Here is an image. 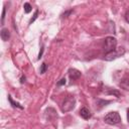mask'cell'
Here are the masks:
<instances>
[{
  "instance_id": "1",
  "label": "cell",
  "mask_w": 129,
  "mask_h": 129,
  "mask_svg": "<svg viewBox=\"0 0 129 129\" xmlns=\"http://www.w3.org/2000/svg\"><path fill=\"white\" fill-rule=\"evenodd\" d=\"M116 45H117V40L115 37L113 36H108L104 39V45H103V48L105 50V52H111V51H114L115 48H116Z\"/></svg>"
},
{
  "instance_id": "2",
  "label": "cell",
  "mask_w": 129,
  "mask_h": 129,
  "mask_svg": "<svg viewBox=\"0 0 129 129\" xmlns=\"http://www.w3.org/2000/svg\"><path fill=\"white\" fill-rule=\"evenodd\" d=\"M104 121L109 125H116L121 122V117L118 112H110L105 116Z\"/></svg>"
},
{
  "instance_id": "3",
  "label": "cell",
  "mask_w": 129,
  "mask_h": 129,
  "mask_svg": "<svg viewBox=\"0 0 129 129\" xmlns=\"http://www.w3.org/2000/svg\"><path fill=\"white\" fill-rule=\"evenodd\" d=\"M76 105V100L74 97H68L67 99H64V101L62 102L61 105V111L62 112H69L71 110H73L75 108Z\"/></svg>"
},
{
  "instance_id": "4",
  "label": "cell",
  "mask_w": 129,
  "mask_h": 129,
  "mask_svg": "<svg viewBox=\"0 0 129 129\" xmlns=\"http://www.w3.org/2000/svg\"><path fill=\"white\" fill-rule=\"evenodd\" d=\"M123 52H121V50L120 51H116V50H114V51H111V52H108V53H106V55H105V59L106 60H113V59H115V58H117L120 54H122Z\"/></svg>"
},
{
  "instance_id": "5",
  "label": "cell",
  "mask_w": 129,
  "mask_h": 129,
  "mask_svg": "<svg viewBox=\"0 0 129 129\" xmlns=\"http://www.w3.org/2000/svg\"><path fill=\"white\" fill-rule=\"evenodd\" d=\"M69 75H70V78L72 80H77V79H79L81 77V72L76 70V69H70Z\"/></svg>"
},
{
  "instance_id": "6",
  "label": "cell",
  "mask_w": 129,
  "mask_h": 129,
  "mask_svg": "<svg viewBox=\"0 0 129 129\" xmlns=\"http://www.w3.org/2000/svg\"><path fill=\"white\" fill-rule=\"evenodd\" d=\"M80 115H81V117H83L84 119H90L91 118V116H92V114H91V112L89 111V109H87V108H82L81 110H80Z\"/></svg>"
},
{
  "instance_id": "7",
  "label": "cell",
  "mask_w": 129,
  "mask_h": 129,
  "mask_svg": "<svg viewBox=\"0 0 129 129\" xmlns=\"http://www.w3.org/2000/svg\"><path fill=\"white\" fill-rule=\"evenodd\" d=\"M0 35H1V38H2V40H4V41H7V40L9 39V37H10V32H9V30H8L7 28H2Z\"/></svg>"
},
{
  "instance_id": "8",
  "label": "cell",
  "mask_w": 129,
  "mask_h": 129,
  "mask_svg": "<svg viewBox=\"0 0 129 129\" xmlns=\"http://www.w3.org/2000/svg\"><path fill=\"white\" fill-rule=\"evenodd\" d=\"M23 8H24V12H25V13H29V12L31 11V9H32V8H31V6H30V4H29V3H27V2H26V3H24Z\"/></svg>"
},
{
  "instance_id": "9",
  "label": "cell",
  "mask_w": 129,
  "mask_h": 129,
  "mask_svg": "<svg viewBox=\"0 0 129 129\" xmlns=\"http://www.w3.org/2000/svg\"><path fill=\"white\" fill-rule=\"evenodd\" d=\"M8 99H9V101H10V103L12 104V106H13V107H17V108L22 109V106H20V104H19V103H15V102H13V100L11 99V97H10V96H8Z\"/></svg>"
},
{
  "instance_id": "10",
  "label": "cell",
  "mask_w": 129,
  "mask_h": 129,
  "mask_svg": "<svg viewBox=\"0 0 129 129\" xmlns=\"http://www.w3.org/2000/svg\"><path fill=\"white\" fill-rule=\"evenodd\" d=\"M46 69H47V67H46V63H42L41 64V68H40V74H43V73H45V71H46Z\"/></svg>"
},
{
  "instance_id": "11",
  "label": "cell",
  "mask_w": 129,
  "mask_h": 129,
  "mask_svg": "<svg viewBox=\"0 0 129 129\" xmlns=\"http://www.w3.org/2000/svg\"><path fill=\"white\" fill-rule=\"evenodd\" d=\"M4 17H5V7L3 8V11H2V16H1V23L3 24L4 22Z\"/></svg>"
},
{
  "instance_id": "12",
  "label": "cell",
  "mask_w": 129,
  "mask_h": 129,
  "mask_svg": "<svg viewBox=\"0 0 129 129\" xmlns=\"http://www.w3.org/2000/svg\"><path fill=\"white\" fill-rule=\"evenodd\" d=\"M64 84H66V79H61V80L57 83L58 86H61V85H64Z\"/></svg>"
},
{
  "instance_id": "13",
  "label": "cell",
  "mask_w": 129,
  "mask_h": 129,
  "mask_svg": "<svg viewBox=\"0 0 129 129\" xmlns=\"http://www.w3.org/2000/svg\"><path fill=\"white\" fill-rule=\"evenodd\" d=\"M125 20H126V21L129 23V10H128V11L125 13Z\"/></svg>"
},
{
  "instance_id": "14",
  "label": "cell",
  "mask_w": 129,
  "mask_h": 129,
  "mask_svg": "<svg viewBox=\"0 0 129 129\" xmlns=\"http://www.w3.org/2000/svg\"><path fill=\"white\" fill-rule=\"evenodd\" d=\"M37 14H38V10H36V11H35V13H34V17H33V18H32V19L30 20V23H31L32 21H34V19H35V18L37 17Z\"/></svg>"
},
{
  "instance_id": "15",
  "label": "cell",
  "mask_w": 129,
  "mask_h": 129,
  "mask_svg": "<svg viewBox=\"0 0 129 129\" xmlns=\"http://www.w3.org/2000/svg\"><path fill=\"white\" fill-rule=\"evenodd\" d=\"M127 120H128V122H129V109L127 110Z\"/></svg>"
}]
</instances>
